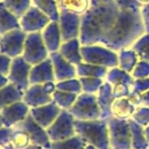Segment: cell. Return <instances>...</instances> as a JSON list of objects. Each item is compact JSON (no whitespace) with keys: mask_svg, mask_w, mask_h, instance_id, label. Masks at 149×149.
Here are the masks:
<instances>
[{"mask_svg":"<svg viewBox=\"0 0 149 149\" xmlns=\"http://www.w3.org/2000/svg\"><path fill=\"white\" fill-rule=\"evenodd\" d=\"M74 123L76 120L70 114V112L68 110L62 109L56 120L46 129L51 142L66 140L76 136L77 133L74 128Z\"/></svg>","mask_w":149,"mask_h":149,"instance_id":"52a82bcc","label":"cell"},{"mask_svg":"<svg viewBox=\"0 0 149 149\" xmlns=\"http://www.w3.org/2000/svg\"><path fill=\"white\" fill-rule=\"evenodd\" d=\"M136 52L140 60L149 62V34H144L134 45L131 47Z\"/></svg>","mask_w":149,"mask_h":149,"instance_id":"e575fe53","label":"cell"},{"mask_svg":"<svg viewBox=\"0 0 149 149\" xmlns=\"http://www.w3.org/2000/svg\"><path fill=\"white\" fill-rule=\"evenodd\" d=\"M144 34L146 31L140 11L120 9L113 26L99 44L120 52L130 49Z\"/></svg>","mask_w":149,"mask_h":149,"instance_id":"6da1fadb","label":"cell"},{"mask_svg":"<svg viewBox=\"0 0 149 149\" xmlns=\"http://www.w3.org/2000/svg\"><path fill=\"white\" fill-rule=\"evenodd\" d=\"M81 17L82 15H74L65 10H59V25L62 41L78 39L81 32Z\"/></svg>","mask_w":149,"mask_h":149,"instance_id":"9a60e30c","label":"cell"},{"mask_svg":"<svg viewBox=\"0 0 149 149\" xmlns=\"http://www.w3.org/2000/svg\"><path fill=\"white\" fill-rule=\"evenodd\" d=\"M11 128L2 127L0 129V149H13L10 143Z\"/></svg>","mask_w":149,"mask_h":149,"instance_id":"ab89813d","label":"cell"},{"mask_svg":"<svg viewBox=\"0 0 149 149\" xmlns=\"http://www.w3.org/2000/svg\"><path fill=\"white\" fill-rule=\"evenodd\" d=\"M85 149H97V148H95L94 146H91V145H87Z\"/></svg>","mask_w":149,"mask_h":149,"instance_id":"681fc988","label":"cell"},{"mask_svg":"<svg viewBox=\"0 0 149 149\" xmlns=\"http://www.w3.org/2000/svg\"><path fill=\"white\" fill-rule=\"evenodd\" d=\"M138 106L129 97L116 98L111 105V116L120 120H130Z\"/></svg>","mask_w":149,"mask_h":149,"instance_id":"7402d4cb","label":"cell"},{"mask_svg":"<svg viewBox=\"0 0 149 149\" xmlns=\"http://www.w3.org/2000/svg\"><path fill=\"white\" fill-rule=\"evenodd\" d=\"M3 127V123H2V118H1V114H0V129Z\"/></svg>","mask_w":149,"mask_h":149,"instance_id":"f907efd6","label":"cell"},{"mask_svg":"<svg viewBox=\"0 0 149 149\" xmlns=\"http://www.w3.org/2000/svg\"><path fill=\"white\" fill-rule=\"evenodd\" d=\"M0 2H1V0H0Z\"/></svg>","mask_w":149,"mask_h":149,"instance_id":"f5cc1de1","label":"cell"},{"mask_svg":"<svg viewBox=\"0 0 149 149\" xmlns=\"http://www.w3.org/2000/svg\"><path fill=\"white\" fill-rule=\"evenodd\" d=\"M81 48H82V44L80 42V39L78 38V39H72V40L62 42L58 52L68 61H70L72 64L77 66L83 62Z\"/></svg>","mask_w":149,"mask_h":149,"instance_id":"44dd1931","label":"cell"},{"mask_svg":"<svg viewBox=\"0 0 149 149\" xmlns=\"http://www.w3.org/2000/svg\"><path fill=\"white\" fill-rule=\"evenodd\" d=\"M110 149H133L132 132L129 120L110 116L106 120Z\"/></svg>","mask_w":149,"mask_h":149,"instance_id":"8992f818","label":"cell"},{"mask_svg":"<svg viewBox=\"0 0 149 149\" xmlns=\"http://www.w3.org/2000/svg\"><path fill=\"white\" fill-rule=\"evenodd\" d=\"M0 41H1V35H0Z\"/></svg>","mask_w":149,"mask_h":149,"instance_id":"816d5d0a","label":"cell"},{"mask_svg":"<svg viewBox=\"0 0 149 149\" xmlns=\"http://www.w3.org/2000/svg\"><path fill=\"white\" fill-rule=\"evenodd\" d=\"M83 62L104 66L107 68H113L118 66V54L113 50L100 44L93 45H82L81 48Z\"/></svg>","mask_w":149,"mask_h":149,"instance_id":"5b68a950","label":"cell"},{"mask_svg":"<svg viewBox=\"0 0 149 149\" xmlns=\"http://www.w3.org/2000/svg\"><path fill=\"white\" fill-rule=\"evenodd\" d=\"M23 98L24 92L13 84L8 83L0 89V111L11 104L23 100Z\"/></svg>","mask_w":149,"mask_h":149,"instance_id":"cb8c5ba5","label":"cell"},{"mask_svg":"<svg viewBox=\"0 0 149 149\" xmlns=\"http://www.w3.org/2000/svg\"><path fill=\"white\" fill-rule=\"evenodd\" d=\"M31 68L32 65L23 56L13 58L10 68H9L8 74H7L9 83L13 84L15 87L25 92L31 85L30 84Z\"/></svg>","mask_w":149,"mask_h":149,"instance_id":"8fae6325","label":"cell"},{"mask_svg":"<svg viewBox=\"0 0 149 149\" xmlns=\"http://www.w3.org/2000/svg\"><path fill=\"white\" fill-rule=\"evenodd\" d=\"M140 15L142 17L143 24H144L145 31L147 34H149V3L143 4L140 8Z\"/></svg>","mask_w":149,"mask_h":149,"instance_id":"7bdbcfd3","label":"cell"},{"mask_svg":"<svg viewBox=\"0 0 149 149\" xmlns=\"http://www.w3.org/2000/svg\"><path fill=\"white\" fill-rule=\"evenodd\" d=\"M132 120L144 128L149 126V107L139 106L135 111L134 116H132Z\"/></svg>","mask_w":149,"mask_h":149,"instance_id":"f35d334b","label":"cell"},{"mask_svg":"<svg viewBox=\"0 0 149 149\" xmlns=\"http://www.w3.org/2000/svg\"><path fill=\"white\" fill-rule=\"evenodd\" d=\"M120 9L116 1L92 6L81 17L80 42L83 46L99 44L113 26Z\"/></svg>","mask_w":149,"mask_h":149,"instance_id":"7a4b0ae2","label":"cell"},{"mask_svg":"<svg viewBox=\"0 0 149 149\" xmlns=\"http://www.w3.org/2000/svg\"><path fill=\"white\" fill-rule=\"evenodd\" d=\"M32 5L45 13L51 21L58 22L59 7L57 0H32Z\"/></svg>","mask_w":149,"mask_h":149,"instance_id":"83f0119b","label":"cell"},{"mask_svg":"<svg viewBox=\"0 0 149 149\" xmlns=\"http://www.w3.org/2000/svg\"><path fill=\"white\" fill-rule=\"evenodd\" d=\"M27 33L19 29L13 30L1 36L0 52L10 58H15L23 55Z\"/></svg>","mask_w":149,"mask_h":149,"instance_id":"7c38bea8","label":"cell"},{"mask_svg":"<svg viewBox=\"0 0 149 149\" xmlns=\"http://www.w3.org/2000/svg\"><path fill=\"white\" fill-rule=\"evenodd\" d=\"M25 149H44L42 146H39V145H34V144H31L30 146H28L27 148Z\"/></svg>","mask_w":149,"mask_h":149,"instance_id":"7dc6e473","label":"cell"},{"mask_svg":"<svg viewBox=\"0 0 149 149\" xmlns=\"http://www.w3.org/2000/svg\"><path fill=\"white\" fill-rule=\"evenodd\" d=\"M10 143L13 149H25L32 144L29 135L17 128H11Z\"/></svg>","mask_w":149,"mask_h":149,"instance_id":"836d02e7","label":"cell"},{"mask_svg":"<svg viewBox=\"0 0 149 149\" xmlns=\"http://www.w3.org/2000/svg\"><path fill=\"white\" fill-rule=\"evenodd\" d=\"M57 2H58V0H57Z\"/></svg>","mask_w":149,"mask_h":149,"instance_id":"db71d44e","label":"cell"},{"mask_svg":"<svg viewBox=\"0 0 149 149\" xmlns=\"http://www.w3.org/2000/svg\"><path fill=\"white\" fill-rule=\"evenodd\" d=\"M129 123H130L131 132H132L133 149H149L146 138H145L144 127L137 124L132 118L129 120Z\"/></svg>","mask_w":149,"mask_h":149,"instance_id":"f546056e","label":"cell"},{"mask_svg":"<svg viewBox=\"0 0 149 149\" xmlns=\"http://www.w3.org/2000/svg\"><path fill=\"white\" fill-rule=\"evenodd\" d=\"M59 10H65L74 15H83L91 7L90 0H58Z\"/></svg>","mask_w":149,"mask_h":149,"instance_id":"4316f807","label":"cell"},{"mask_svg":"<svg viewBox=\"0 0 149 149\" xmlns=\"http://www.w3.org/2000/svg\"><path fill=\"white\" fill-rule=\"evenodd\" d=\"M31 108L27 105L24 100L17 101L7 107L3 108L0 114L2 118L3 127L5 128H13L19 123L25 120L27 116L30 114Z\"/></svg>","mask_w":149,"mask_h":149,"instance_id":"2e32d148","label":"cell"},{"mask_svg":"<svg viewBox=\"0 0 149 149\" xmlns=\"http://www.w3.org/2000/svg\"><path fill=\"white\" fill-rule=\"evenodd\" d=\"M49 51L43 41L41 33L27 34L24 45L23 57L31 65H35L49 57Z\"/></svg>","mask_w":149,"mask_h":149,"instance_id":"9c48e42d","label":"cell"},{"mask_svg":"<svg viewBox=\"0 0 149 149\" xmlns=\"http://www.w3.org/2000/svg\"><path fill=\"white\" fill-rule=\"evenodd\" d=\"M13 128H17L25 131L29 135L32 144L42 146L44 149H50L52 142L48 136L47 131H46V129L42 128L40 125H38L31 116V114H29L25 120L19 123Z\"/></svg>","mask_w":149,"mask_h":149,"instance_id":"5bb4252c","label":"cell"},{"mask_svg":"<svg viewBox=\"0 0 149 149\" xmlns=\"http://www.w3.org/2000/svg\"><path fill=\"white\" fill-rule=\"evenodd\" d=\"M97 99L101 109V120H107L111 116V105L116 100L112 94L111 86L104 81L103 85L97 93Z\"/></svg>","mask_w":149,"mask_h":149,"instance_id":"603a6c76","label":"cell"},{"mask_svg":"<svg viewBox=\"0 0 149 149\" xmlns=\"http://www.w3.org/2000/svg\"><path fill=\"white\" fill-rule=\"evenodd\" d=\"M55 81L53 65L49 57L44 61L32 65L30 72V84H46Z\"/></svg>","mask_w":149,"mask_h":149,"instance_id":"d6986e66","label":"cell"},{"mask_svg":"<svg viewBox=\"0 0 149 149\" xmlns=\"http://www.w3.org/2000/svg\"><path fill=\"white\" fill-rule=\"evenodd\" d=\"M131 74L135 80L149 78V62L145 60H139Z\"/></svg>","mask_w":149,"mask_h":149,"instance_id":"74e56055","label":"cell"},{"mask_svg":"<svg viewBox=\"0 0 149 149\" xmlns=\"http://www.w3.org/2000/svg\"><path fill=\"white\" fill-rule=\"evenodd\" d=\"M76 120H95L101 118V109L98 103L97 94H89L82 92L79 94L68 109Z\"/></svg>","mask_w":149,"mask_h":149,"instance_id":"277c9868","label":"cell"},{"mask_svg":"<svg viewBox=\"0 0 149 149\" xmlns=\"http://www.w3.org/2000/svg\"><path fill=\"white\" fill-rule=\"evenodd\" d=\"M76 133L88 145L97 149H110L106 120H76Z\"/></svg>","mask_w":149,"mask_h":149,"instance_id":"3957f363","label":"cell"},{"mask_svg":"<svg viewBox=\"0 0 149 149\" xmlns=\"http://www.w3.org/2000/svg\"><path fill=\"white\" fill-rule=\"evenodd\" d=\"M118 68H122L125 72H133V70L135 68L136 64L138 63L139 57L137 56L136 52L133 49H125L122 51L118 52Z\"/></svg>","mask_w":149,"mask_h":149,"instance_id":"f1b7e54d","label":"cell"},{"mask_svg":"<svg viewBox=\"0 0 149 149\" xmlns=\"http://www.w3.org/2000/svg\"><path fill=\"white\" fill-rule=\"evenodd\" d=\"M55 86L57 90L64 91V92H70V93H74V94H78V95L83 92L82 91V85L79 78H74V79H68V80H64V81L56 82Z\"/></svg>","mask_w":149,"mask_h":149,"instance_id":"8d00e7d4","label":"cell"},{"mask_svg":"<svg viewBox=\"0 0 149 149\" xmlns=\"http://www.w3.org/2000/svg\"><path fill=\"white\" fill-rule=\"evenodd\" d=\"M144 133H145V138H146L147 144H148V147H149V126L144 128Z\"/></svg>","mask_w":149,"mask_h":149,"instance_id":"bcb514c9","label":"cell"},{"mask_svg":"<svg viewBox=\"0 0 149 149\" xmlns=\"http://www.w3.org/2000/svg\"><path fill=\"white\" fill-rule=\"evenodd\" d=\"M1 2L19 19L32 6V0H1Z\"/></svg>","mask_w":149,"mask_h":149,"instance_id":"d6a6232c","label":"cell"},{"mask_svg":"<svg viewBox=\"0 0 149 149\" xmlns=\"http://www.w3.org/2000/svg\"><path fill=\"white\" fill-rule=\"evenodd\" d=\"M42 38L49 53L57 52L62 44V37L60 33L58 22L51 21L41 32Z\"/></svg>","mask_w":149,"mask_h":149,"instance_id":"ffe728a7","label":"cell"},{"mask_svg":"<svg viewBox=\"0 0 149 149\" xmlns=\"http://www.w3.org/2000/svg\"><path fill=\"white\" fill-rule=\"evenodd\" d=\"M109 68L104 66L95 65V64L82 62L77 65V74L78 78H100L105 80Z\"/></svg>","mask_w":149,"mask_h":149,"instance_id":"484cf974","label":"cell"},{"mask_svg":"<svg viewBox=\"0 0 149 149\" xmlns=\"http://www.w3.org/2000/svg\"><path fill=\"white\" fill-rule=\"evenodd\" d=\"M50 22L51 19L45 13L32 5L19 19V25L21 29L27 34L41 33Z\"/></svg>","mask_w":149,"mask_h":149,"instance_id":"4fadbf2b","label":"cell"},{"mask_svg":"<svg viewBox=\"0 0 149 149\" xmlns=\"http://www.w3.org/2000/svg\"><path fill=\"white\" fill-rule=\"evenodd\" d=\"M116 3L120 9H128V10L140 11L142 6V4H140L137 0H116Z\"/></svg>","mask_w":149,"mask_h":149,"instance_id":"60d3db41","label":"cell"},{"mask_svg":"<svg viewBox=\"0 0 149 149\" xmlns=\"http://www.w3.org/2000/svg\"><path fill=\"white\" fill-rule=\"evenodd\" d=\"M61 110L59 106L52 101L45 105L32 107L30 109V114L38 125H40L42 128L47 129L59 116Z\"/></svg>","mask_w":149,"mask_h":149,"instance_id":"ac0fdd59","label":"cell"},{"mask_svg":"<svg viewBox=\"0 0 149 149\" xmlns=\"http://www.w3.org/2000/svg\"><path fill=\"white\" fill-rule=\"evenodd\" d=\"M19 28L21 25L19 17L7 9L2 2H0V35L2 36L7 32Z\"/></svg>","mask_w":149,"mask_h":149,"instance_id":"d4e9b609","label":"cell"},{"mask_svg":"<svg viewBox=\"0 0 149 149\" xmlns=\"http://www.w3.org/2000/svg\"><path fill=\"white\" fill-rule=\"evenodd\" d=\"M87 145L79 135H76L66 140L52 142L50 149H85Z\"/></svg>","mask_w":149,"mask_h":149,"instance_id":"1f68e13d","label":"cell"},{"mask_svg":"<svg viewBox=\"0 0 149 149\" xmlns=\"http://www.w3.org/2000/svg\"><path fill=\"white\" fill-rule=\"evenodd\" d=\"M56 82L46 84H33L24 92L23 100L30 108L38 107L53 101V93L56 90Z\"/></svg>","mask_w":149,"mask_h":149,"instance_id":"30bf717a","label":"cell"},{"mask_svg":"<svg viewBox=\"0 0 149 149\" xmlns=\"http://www.w3.org/2000/svg\"><path fill=\"white\" fill-rule=\"evenodd\" d=\"M8 83H9V81H8L7 76L0 74V89H1L2 87H4V86H6Z\"/></svg>","mask_w":149,"mask_h":149,"instance_id":"f6af8a7d","label":"cell"},{"mask_svg":"<svg viewBox=\"0 0 149 149\" xmlns=\"http://www.w3.org/2000/svg\"><path fill=\"white\" fill-rule=\"evenodd\" d=\"M82 85V91L84 93L97 94L105 80L100 78H79Z\"/></svg>","mask_w":149,"mask_h":149,"instance_id":"d590c367","label":"cell"},{"mask_svg":"<svg viewBox=\"0 0 149 149\" xmlns=\"http://www.w3.org/2000/svg\"><path fill=\"white\" fill-rule=\"evenodd\" d=\"M116 0H90V4L92 6H99V5H104L107 3H111Z\"/></svg>","mask_w":149,"mask_h":149,"instance_id":"ee69618b","label":"cell"},{"mask_svg":"<svg viewBox=\"0 0 149 149\" xmlns=\"http://www.w3.org/2000/svg\"><path fill=\"white\" fill-rule=\"evenodd\" d=\"M78 97V94L70 93V92L60 91L56 89L53 93V102L61 109L68 110L74 103Z\"/></svg>","mask_w":149,"mask_h":149,"instance_id":"4dcf8cb0","label":"cell"},{"mask_svg":"<svg viewBox=\"0 0 149 149\" xmlns=\"http://www.w3.org/2000/svg\"><path fill=\"white\" fill-rule=\"evenodd\" d=\"M105 81L111 86L114 98L130 97L132 94L135 79L129 72L123 70L118 66L110 68L107 72Z\"/></svg>","mask_w":149,"mask_h":149,"instance_id":"ba28073f","label":"cell"},{"mask_svg":"<svg viewBox=\"0 0 149 149\" xmlns=\"http://www.w3.org/2000/svg\"><path fill=\"white\" fill-rule=\"evenodd\" d=\"M140 4H147V3H149V0H137Z\"/></svg>","mask_w":149,"mask_h":149,"instance_id":"c3c4849f","label":"cell"},{"mask_svg":"<svg viewBox=\"0 0 149 149\" xmlns=\"http://www.w3.org/2000/svg\"><path fill=\"white\" fill-rule=\"evenodd\" d=\"M11 60H13V58L8 57L7 55H5V54L0 52V74H5V76L8 74L9 68H10V64H11Z\"/></svg>","mask_w":149,"mask_h":149,"instance_id":"b9f144b4","label":"cell"},{"mask_svg":"<svg viewBox=\"0 0 149 149\" xmlns=\"http://www.w3.org/2000/svg\"><path fill=\"white\" fill-rule=\"evenodd\" d=\"M49 58L51 59L52 65H53L56 82L78 78L77 66L68 61L58 51L50 53Z\"/></svg>","mask_w":149,"mask_h":149,"instance_id":"e0dca14e","label":"cell"}]
</instances>
